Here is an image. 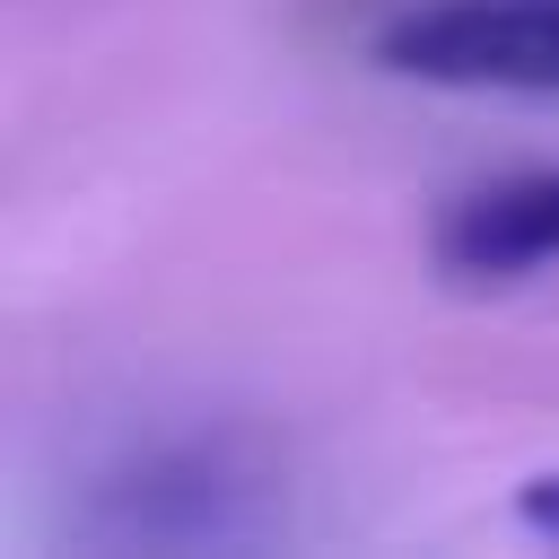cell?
<instances>
[{
  "label": "cell",
  "instance_id": "cell-1",
  "mask_svg": "<svg viewBox=\"0 0 559 559\" xmlns=\"http://www.w3.org/2000/svg\"><path fill=\"white\" fill-rule=\"evenodd\" d=\"M376 61L428 87L559 96V0H411L376 26Z\"/></svg>",
  "mask_w": 559,
  "mask_h": 559
},
{
  "label": "cell",
  "instance_id": "cell-2",
  "mask_svg": "<svg viewBox=\"0 0 559 559\" xmlns=\"http://www.w3.org/2000/svg\"><path fill=\"white\" fill-rule=\"evenodd\" d=\"M428 253L463 288H498V280L550 271L559 262V166H533V175H498V183L454 192L437 210Z\"/></svg>",
  "mask_w": 559,
  "mask_h": 559
},
{
  "label": "cell",
  "instance_id": "cell-3",
  "mask_svg": "<svg viewBox=\"0 0 559 559\" xmlns=\"http://www.w3.org/2000/svg\"><path fill=\"white\" fill-rule=\"evenodd\" d=\"M515 515H524L533 533H550V542H559V472H533V480L515 489Z\"/></svg>",
  "mask_w": 559,
  "mask_h": 559
}]
</instances>
